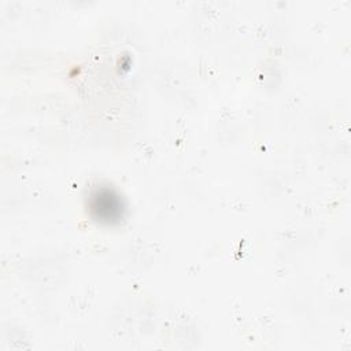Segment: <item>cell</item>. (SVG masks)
<instances>
[{"mask_svg": "<svg viewBox=\"0 0 351 351\" xmlns=\"http://www.w3.org/2000/svg\"><path fill=\"white\" fill-rule=\"evenodd\" d=\"M89 208L96 219L107 223L119 221L123 214L122 200L114 191L108 188H99L92 192Z\"/></svg>", "mask_w": 351, "mask_h": 351, "instance_id": "obj_1", "label": "cell"}]
</instances>
